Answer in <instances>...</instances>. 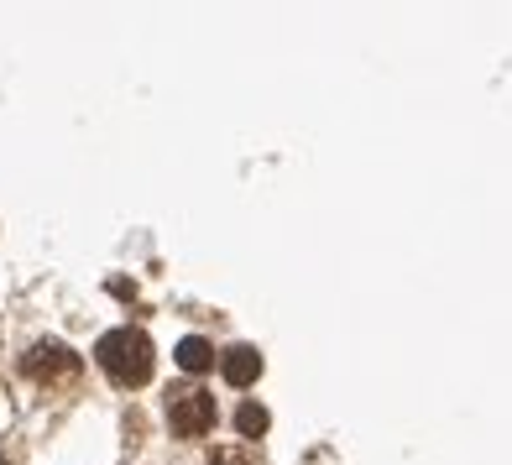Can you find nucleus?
<instances>
[{"instance_id":"2","label":"nucleus","mask_w":512,"mask_h":465,"mask_svg":"<svg viewBox=\"0 0 512 465\" xmlns=\"http://www.w3.org/2000/svg\"><path fill=\"white\" fill-rule=\"evenodd\" d=\"M168 424H173V434H183V439L209 434V429H215V398H209V392H199V387L173 392V398H168Z\"/></svg>"},{"instance_id":"1","label":"nucleus","mask_w":512,"mask_h":465,"mask_svg":"<svg viewBox=\"0 0 512 465\" xmlns=\"http://www.w3.org/2000/svg\"><path fill=\"white\" fill-rule=\"evenodd\" d=\"M95 361L115 387H142L152 377V340L136 330V324H121V330H105L95 345Z\"/></svg>"},{"instance_id":"6","label":"nucleus","mask_w":512,"mask_h":465,"mask_svg":"<svg viewBox=\"0 0 512 465\" xmlns=\"http://www.w3.org/2000/svg\"><path fill=\"white\" fill-rule=\"evenodd\" d=\"M267 424H272V413H267L262 403H241V413H236L241 439H262V434H267Z\"/></svg>"},{"instance_id":"4","label":"nucleus","mask_w":512,"mask_h":465,"mask_svg":"<svg viewBox=\"0 0 512 465\" xmlns=\"http://www.w3.org/2000/svg\"><path fill=\"white\" fill-rule=\"evenodd\" d=\"M220 377L230 387H251L256 377H262V351H256V345H230V351L220 356Z\"/></svg>"},{"instance_id":"5","label":"nucleus","mask_w":512,"mask_h":465,"mask_svg":"<svg viewBox=\"0 0 512 465\" xmlns=\"http://www.w3.org/2000/svg\"><path fill=\"white\" fill-rule=\"evenodd\" d=\"M173 361H178L183 371H209V366H215V345L199 340V335H189V340H178Z\"/></svg>"},{"instance_id":"3","label":"nucleus","mask_w":512,"mask_h":465,"mask_svg":"<svg viewBox=\"0 0 512 465\" xmlns=\"http://www.w3.org/2000/svg\"><path fill=\"white\" fill-rule=\"evenodd\" d=\"M21 371H27L32 382H68L79 371V356L68 351L63 340H37L27 356H21Z\"/></svg>"}]
</instances>
